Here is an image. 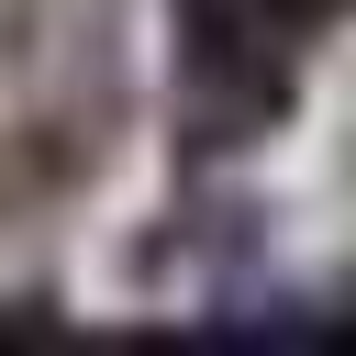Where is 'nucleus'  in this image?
I'll list each match as a JSON object with an SVG mask.
<instances>
[{"label": "nucleus", "mask_w": 356, "mask_h": 356, "mask_svg": "<svg viewBox=\"0 0 356 356\" xmlns=\"http://www.w3.org/2000/svg\"><path fill=\"white\" fill-rule=\"evenodd\" d=\"M167 11H178V122L200 156H222L289 111L300 44L345 0H167Z\"/></svg>", "instance_id": "nucleus-1"}]
</instances>
